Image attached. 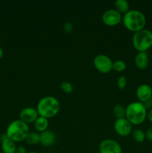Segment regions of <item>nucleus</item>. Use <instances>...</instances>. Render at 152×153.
<instances>
[{
  "mask_svg": "<svg viewBox=\"0 0 152 153\" xmlns=\"http://www.w3.org/2000/svg\"><path fill=\"white\" fill-rule=\"evenodd\" d=\"M1 149L4 153H15L17 146L16 144V142L10 140L7 137L5 134H3L1 137Z\"/></svg>",
  "mask_w": 152,
  "mask_h": 153,
  "instance_id": "nucleus-14",
  "label": "nucleus"
},
{
  "mask_svg": "<svg viewBox=\"0 0 152 153\" xmlns=\"http://www.w3.org/2000/svg\"><path fill=\"white\" fill-rule=\"evenodd\" d=\"M3 55H4V51H3L2 48L0 47V59L3 57Z\"/></svg>",
  "mask_w": 152,
  "mask_h": 153,
  "instance_id": "nucleus-27",
  "label": "nucleus"
},
{
  "mask_svg": "<svg viewBox=\"0 0 152 153\" xmlns=\"http://www.w3.org/2000/svg\"><path fill=\"white\" fill-rule=\"evenodd\" d=\"M34 128H35L36 131L37 132L40 133L42 131H44L47 130L48 128H49V119L43 117L39 116L37 119L35 120V122L34 123Z\"/></svg>",
  "mask_w": 152,
  "mask_h": 153,
  "instance_id": "nucleus-15",
  "label": "nucleus"
},
{
  "mask_svg": "<svg viewBox=\"0 0 152 153\" xmlns=\"http://www.w3.org/2000/svg\"><path fill=\"white\" fill-rule=\"evenodd\" d=\"M38 117V112L34 107H25L19 112V120L27 124L34 123Z\"/></svg>",
  "mask_w": 152,
  "mask_h": 153,
  "instance_id": "nucleus-10",
  "label": "nucleus"
},
{
  "mask_svg": "<svg viewBox=\"0 0 152 153\" xmlns=\"http://www.w3.org/2000/svg\"><path fill=\"white\" fill-rule=\"evenodd\" d=\"M147 109L140 102H132L128 104L125 111V118L132 125L138 126L143 123L147 118Z\"/></svg>",
  "mask_w": 152,
  "mask_h": 153,
  "instance_id": "nucleus-3",
  "label": "nucleus"
},
{
  "mask_svg": "<svg viewBox=\"0 0 152 153\" xmlns=\"http://www.w3.org/2000/svg\"><path fill=\"white\" fill-rule=\"evenodd\" d=\"M15 153H28V151H27L26 148H25V146H19L16 147Z\"/></svg>",
  "mask_w": 152,
  "mask_h": 153,
  "instance_id": "nucleus-25",
  "label": "nucleus"
},
{
  "mask_svg": "<svg viewBox=\"0 0 152 153\" xmlns=\"http://www.w3.org/2000/svg\"><path fill=\"white\" fill-rule=\"evenodd\" d=\"M103 22L108 26H115L122 21V14L115 8L107 9L101 16Z\"/></svg>",
  "mask_w": 152,
  "mask_h": 153,
  "instance_id": "nucleus-8",
  "label": "nucleus"
},
{
  "mask_svg": "<svg viewBox=\"0 0 152 153\" xmlns=\"http://www.w3.org/2000/svg\"><path fill=\"white\" fill-rule=\"evenodd\" d=\"M127 64L122 60H116L113 63V70L116 72H122L126 69Z\"/></svg>",
  "mask_w": 152,
  "mask_h": 153,
  "instance_id": "nucleus-20",
  "label": "nucleus"
},
{
  "mask_svg": "<svg viewBox=\"0 0 152 153\" xmlns=\"http://www.w3.org/2000/svg\"><path fill=\"white\" fill-rule=\"evenodd\" d=\"M132 124L125 117L119 118L115 120L113 124V128L117 134L122 137H127L131 134L132 132Z\"/></svg>",
  "mask_w": 152,
  "mask_h": 153,
  "instance_id": "nucleus-9",
  "label": "nucleus"
},
{
  "mask_svg": "<svg viewBox=\"0 0 152 153\" xmlns=\"http://www.w3.org/2000/svg\"><path fill=\"white\" fill-rule=\"evenodd\" d=\"M61 104L59 100L53 96H46L42 97L37 102L36 108L39 116L47 119L56 116L59 112Z\"/></svg>",
  "mask_w": 152,
  "mask_h": 153,
  "instance_id": "nucleus-1",
  "label": "nucleus"
},
{
  "mask_svg": "<svg viewBox=\"0 0 152 153\" xmlns=\"http://www.w3.org/2000/svg\"><path fill=\"white\" fill-rule=\"evenodd\" d=\"M113 63L111 58L104 54H98L93 59L94 67L101 73H108L113 70Z\"/></svg>",
  "mask_w": 152,
  "mask_h": 153,
  "instance_id": "nucleus-6",
  "label": "nucleus"
},
{
  "mask_svg": "<svg viewBox=\"0 0 152 153\" xmlns=\"http://www.w3.org/2000/svg\"><path fill=\"white\" fill-rule=\"evenodd\" d=\"M151 102H152V97H151Z\"/></svg>",
  "mask_w": 152,
  "mask_h": 153,
  "instance_id": "nucleus-29",
  "label": "nucleus"
},
{
  "mask_svg": "<svg viewBox=\"0 0 152 153\" xmlns=\"http://www.w3.org/2000/svg\"><path fill=\"white\" fill-rule=\"evenodd\" d=\"M28 153H39V152H29Z\"/></svg>",
  "mask_w": 152,
  "mask_h": 153,
  "instance_id": "nucleus-28",
  "label": "nucleus"
},
{
  "mask_svg": "<svg viewBox=\"0 0 152 153\" xmlns=\"http://www.w3.org/2000/svg\"><path fill=\"white\" fill-rule=\"evenodd\" d=\"M134 64L138 69L145 70L148 67L149 57L147 52H137L134 57Z\"/></svg>",
  "mask_w": 152,
  "mask_h": 153,
  "instance_id": "nucleus-13",
  "label": "nucleus"
},
{
  "mask_svg": "<svg viewBox=\"0 0 152 153\" xmlns=\"http://www.w3.org/2000/svg\"><path fill=\"white\" fill-rule=\"evenodd\" d=\"M30 131L28 124L22 122L20 120L12 121L6 129V135L14 142H20L25 140L27 134Z\"/></svg>",
  "mask_w": 152,
  "mask_h": 153,
  "instance_id": "nucleus-4",
  "label": "nucleus"
},
{
  "mask_svg": "<svg viewBox=\"0 0 152 153\" xmlns=\"http://www.w3.org/2000/svg\"><path fill=\"white\" fill-rule=\"evenodd\" d=\"M127 85V78L125 76H121L117 80V87L120 90L125 89Z\"/></svg>",
  "mask_w": 152,
  "mask_h": 153,
  "instance_id": "nucleus-22",
  "label": "nucleus"
},
{
  "mask_svg": "<svg viewBox=\"0 0 152 153\" xmlns=\"http://www.w3.org/2000/svg\"><path fill=\"white\" fill-rule=\"evenodd\" d=\"M73 28H74V25H73L72 22H69V21L64 22L63 25V29L66 34H69L70 32H72Z\"/></svg>",
  "mask_w": 152,
  "mask_h": 153,
  "instance_id": "nucleus-23",
  "label": "nucleus"
},
{
  "mask_svg": "<svg viewBox=\"0 0 152 153\" xmlns=\"http://www.w3.org/2000/svg\"><path fill=\"white\" fill-rule=\"evenodd\" d=\"M40 143L44 146H51L56 141V135L52 130L47 129L40 133Z\"/></svg>",
  "mask_w": 152,
  "mask_h": 153,
  "instance_id": "nucleus-12",
  "label": "nucleus"
},
{
  "mask_svg": "<svg viewBox=\"0 0 152 153\" xmlns=\"http://www.w3.org/2000/svg\"><path fill=\"white\" fill-rule=\"evenodd\" d=\"M122 22L127 29L135 33L145 28L146 17L140 10L130 9L122 16Z\"/></svg>",
  "mask_w": 152,
  "mask_h": 153,
  "instance_id": "nucleus-2",
  "label": "nucleus"
},
{
  "mask_svg": "<svg viewBox=\"0 0 152 153\" xmlns=\"http://www.w3.org/2000/svg\"><path fill=\"white\" fill-rule=\"evenodd\" d=\"M114 6L115 9L121 14H125L130 10V4L128 0H116Z\"/></svg>",
  "mask_w": 152,
  "mask_h": 153,
  "instance_id": "nucleus-16",
  "label": "nucleus"
},
{
  "mask_svg": "<svg viewBox=\"0 0 152 153\" xmlns=\"http://www.w3.org/2000/svg\"><path fill=\"white\" fill-rule=\"evenodd\" d=\"M133 139L137 143H143L145 140V133L141 128H135L131 132Z\"/></svg>",
  "mask_w": 152,
  "mask_h": 153,
  "instance_id": "nucleus-18",
  "label": "nucleus"
},
{
  "mask_svg": "<svg viewBox=\"0 0 152 153\" xmlns=\"http://www.w3.org/2000/svg\"><path fill=\"white\" fill-rule=\"evenodd\" d=\"M61 88L63 92L70 94L73 91V85L69 82H63L61 84Z\"/></svg>",
  "mask_w": 152,
  "mask_h": 153,
  "instance_id": "nucleus-21",
  "label": "nucleus"
},
{
  "mask_svg": "<svg viewBox=\"0 0 152 153\" xmlns=\"http://www.w3.org/2000/svg\"><path fill=\"white\" fill-rule=\"evenodd\" d=\"M40 133L37 132V131H29L25 139V142L29 145L38 144V143H40Z\"/></svg>",
  "mask_w": 152,
  "mask_h": 153,
  "instance_id": "nucleus-17",
  "label": "nucleus"
},
{
  "mask_svg": "<svg viewBox=\"0 0 152 153\" xmlns=\"http://www.w3.org/2000/svg\"><path fill=\"white\" fill-rule=\"evenodd\" d=\"M99 153H122L120 143L116 140L107 138L103 140L98 146Z\"/></svg>",
  "mask_w": 152,
  "mask_h": 153,
  "instance_id": "nucleus-7",
  "label": "nucleus"
},
{
  "mask_svg": "<svg viewBox=\"0 0 152 153\" xmlns=\"http://www.w3.org/2000/svg\"><path fill=\"white\" fill-rule=\"evenodd\" d=\"M125 111H126V107L121 104H117L113 107V113L116 119H119V118L125 117Z\"/></svg>",
  "mask_w": 152,
  "mask_h": 153,
  "instance_id": "nucleus-19",
  "label": "nucleus"
},
{
  "mask_svg": "<svg viewBox=\"0 0 152 153\" xmlns=\"http://www.w3.org/2000/svg\"><path fill=\"white\" fill-rule=\"evenodd\" d=\"M136 95L139 102L142 103L145 102L151 99L152 88L148 84H141L137 87L136 90Z\"/></svg>",
  "mask_w": 152,
  "mask_h": 153,
  "instance_id": "nucleus-11",
  "label": "nucleus"
},
{
  "mask_svg": "<svg viewBox=\"0 0 152 153\" xmlns=\"http://www.w3.org/2000/svg\"><path fill=\"white\" fill-rule=\"evenodd\" d=\"M132 44L137 52H145L152 47V31L143 28L134 33Z\"/></svg>",
  "mask_w": 152,
  "mask_h": 153,
  "instance_id": "nucleus-5",
  "label": "nucleus"
},
{
  "mask_svg": "<svg viewBox=\"0 0 152 153\" xmlns=\"http://www.w3.org/2000/svg\"><path fill=\"white\" fill-rule=\"evenodd\" d=\"M145 133V138L150 141H152V126L147 128Z\"/></svg>",
  "mask_w": 152,
  "mask_h": 153,
  "instance_id": "nucleus-24",
  "label": "nucleus"
},
{
  "mask_svg": "<svg viewBox=\"0 0 152 153\" xmlns=\"http://www.w3.org/2000/svg\"><path fill=\"white\" fill-rule=\"evenodd\" d=\"M147 118H148V120L152 123V108H151L150 110L148 111Z\"/></svg>",
  "mask_w": 152,
  "mask_h": 153,
  "instance_id": "nucleus-26",
  "label": "nucleus"
}]
</instances>
